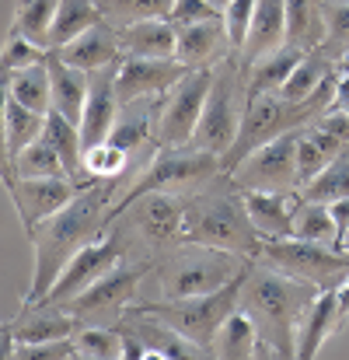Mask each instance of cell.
<instances>
[{"mask_svg": "<svg viewBox=\"0 0 349 360\" xmlns=\"http://www.w3.org/2000/svg\"><path fill=\"white\" fill-rule=\"evenodd\" d=\"M46 63H49V77H53V109L81 126L84 105H88V88H91L88 70L70 67V63L60 60L53 49H49V60H46Z\"/></svg>", "mask_w": 349, "mask_h": 360, "instance_id": "cell-26", "label": "cell"}, {"mask_svg": "<svg viewBox=\"0 0 349 360\" xmlns=\"http://www.w3.org/2000/svg\"><path fill=\"white\" fill-rule=\"evenodd\" d=\"M4 175H18V179H63L70 172H67L63 158L46 140H35L18 158L4 161Z\"/></svg>", "mask_w": 349, "mask_h": 360, "instance_id": "cell-36", "label": "cell"}, {"mask_svg": "<svg viewBox=\"0 0 349 360\" xmlns=\"http://www.w3.org/2000/svg\"><path fill=\"white\" fill-rule=\"evenodd\" d=\"M46 60H49V49H46V46L32 42V39L21 35V32H11L7 42H4L0 70H4V77H7V74H14V70H25V67H35V63H46Z\"/></svg>", "mask_w": 349, "mask_h": 360, "instance_id": "cell-43", "label": "cell"}, {"mask_svg": "<svg viewBox=\"0 0 349 360\" xmlns=\"http://www.w3.org/2000/svg\"><path fill=\"white\" fill-rule=\"evenodd\" d=\"M119 182H88L63 210H56L49 221H42L32 238V283L25 290L21 308H35L46 301L60 273L70 266V259L102 238L109 231V207L116 203Z\"/></svg>", "mask_w": 349, "mask_h": 360, "instance_id": "cell-1", "label": "cell"}, {"mask_svg": "<svg viewBox=\"0 0 349 360\" xmlns=\"http://www.w3.org/2000/svg\"><path fill=\"white\" fill-rule=\"evenodd\" d=\"M343 326L339 319V290H318V297L311 301L301 329H297V357L311 360L318 357V350L325 347V340Z\"/></svg>", "mask_w": 349, "mask_h": 360, "instance_id": "cell-25", "label": "cell"}, {"mask_svg": "<svg viewBox=\"0 0 349 360\" xmlns=\"http://www.w3.org/2000/svg\"><path fill=\"white\" fill-rule=\"evenodd\" d=\"M339 67L325 56V53H308L301 63H297V70L287 77V84L279 88L283 91V98H290V102H308V98H315L318 91H322V84L336 74Z\"/></svg>", "mask_w": 349, "mask_h": 360, "instance_id": "cell-35", "label": "cell"}, {"mask_svg": "<svg viewBox=\"0 0 349 360\" xmlns=\"http://www.w3.org/2000/svg\"><path fill=\"white\" fill-rule=\"evenodd\" d=\"M42 140L63 158L67 172H70L77 182H84V179H81V172H84V136H81V126H77L74 120H67L63 112L53 109V112L46 116Z\"/></svg>", "mask_w": 349, "mask_h": 360, "instance_id": "cell-32", "label": "cell"}, {"mask_svg": "<svg viewBox=\"0 0 349 360\" xmlns=\"http://www.w3.org/2000/svg\"><path fill=\"white\" fill-rule=\"evenodd\" d=\"M304 56H308L304 49H297V46L287 42V46H279L276 53L255 60V63L248 67V95H258V91H279V88L287 84V77L297 70V63H301Z\"/></svg>", "mask_w": 349, "mask_h": 360, "instance_id": "cell-31", "label": "cell"}, {"mask_svg": "<svg viewBox=\"0 0 349 360\" xmlns=\"http://www.w3.org/2000/svg\"><path fill=\"white\" fill-rule=\"evenodd\" d=\"M4 161L18 158L28 143L42 140V129H46V116L21 105L18 98L4 95Z\"/></svg>", "mask_w": 349, "mask_h": 360, "instance_id": "cell-28", "label": "cell"}, {"mask_svg": "<svg viewBox=\"0 0 349 360\" xmlns=\"http://www.w3.org/2000/svg\"><path fill=\"white\" fill-rule=\"evenodd\" d=\"M60 60H67L70 67L77 70H102V67H112L122 60V46H119V28L109 21H98L91 25L88 32H81L74 42H67L63 49H53Z\"/></svg>", "mask_w": 349, "mask_h": 360, "instance_id": "cell-21", "label": "cell"}, {"mask_svg": "<svg viewBox=\"0 0 349 360\" xmlns=\"http://www.w3.org/2000/svg\"><path fill=\"white\" fill-rule=\"evenodd\" d=\"M304 200H318V203H336V200H349V154L336 158L315 182H308L301 189Z\"/></svg>", "mask_w": 349, "mask_h": 360, "instance_id": "cell-42", "label": "cell"}, {"mask_svg": "<svg viewBox=\"0 0 349 360\" xmlns=\"http://www.w3.org/2000/svg\"><path fill=\"white\" fill-rule=\"evenodd\" d=\"M325 4V53L336 67H349V0H322Z\"/></svg>", "mask_w": 349, "mask_h": 360, "instance_id": "cell-39", "label": "cell"}, {"mask_svg": "<svg viewBox=\"0 0 349 360\" xmlns=\"http://www.w3.org/2000/svg\"><path fill=\"white\" fill-rule=\"evenodd\" d=\"M332 165V158L322 150V143L308 133V126L301 129V136H297V172H301V189L308 186V182H315L325 168Z\"/></svg>", "mask_w": 349, "mask_h": 360, "instance_id": "cell-44", "label": "cell"}, {"mask_svg": "<svg viewBox=\"0 0 349 360\" xmlns=\"http://www.w3.org/2000/svg\"><path fill=\"white\" fill-rule=\"evenodd\" d=\"M213 74H217V67H192L164 95L161 147H189L192 143L199 120H203V109H206V98H210V88H213Z\"/></svg>", "mask_w": 349, "mask_h": 360, "instance_id": "cell-12", "label": "cell"}, {"mask_svg": "<svg viewBox=\"0 0 349 360\" xmlns=\"http://www.w3.org/2000/svg\"><path fill=\"white\" fill-rule=\"evenodd\" d=\"M119 46H122V56L168 60L178 49V28L168 18H147V21L119 28Z\"/></svg>", "mask_w": 349, "mask_h": 360, "instance_id": "cell-24", "label": "cell"}, {"mask_svg": "<svg viewBox=\"0 0 349 360\" xmlns=\"http://www.w3.org/2000/svg\"><path fill=\"white\" fill-rule=\"evenodd\" d=\"M77 357L84 360H116L122 357V333L116 326H98V322H81L74 333Z\"/></svg>", "mask_w": 349, "mask_h": 360, "instance_id": "cell-38", "label": "cell"}, {"mask_svg": "<svg viewBox=\"0 0 349 360\" xmlns=\"http://www.w3.org/2000/svg\"><path fill=\"white\" fill-rule=\"evenodd\" d=\"M244 210L262 238H290L294 235V210L301 203V193H241Z\"/></svg>", "mask_w": 349, "mask_h": 360, "instance_id": "cell-23", "label": "cell"}, {"mask_svg": "<svg viewBox=\"0 0 349 360\" xmlns=\"http://www.w3.org/2000/svg\"><path fill=\"white\" fill-rule=\"evenodd\" d=\"M244 109H248V70L234 53V56L217 63L203 120H199V129H196L189 147H199V150H210V154L224 158L231 150V143L237 140V133H241Z\"/></svg>", "mask_w": 349, "mask_h": 360, "instance_id": "cell-7", "label": "cell"}, {"mask_svg": "<svg viewBox=\"0 0 349 360\" xmlns=\"http://www.w3.org/2000/svg\"><path fill=\"white\" fill-rule=\"evenodd\" d=\"M287 42L315 53L325 42V4L322 0H287Z\"/></svg>", "mask_w": 349, "mask_h": 360, "instance_id": "cell-29", "label": "cell"}, {"mask_svg": "<svg viewBox=\"0 0 349 360\" xmlns=\"http://www.w3.org/2000/svg\"><path fill=\"white\" fill-rule=\"evenodd\" d=\"M4 186H7V196L18 210V221L21 228L32 235L42 221H49L56 210H63L81 189L84 182H77L74 175H63V179H18V175H4Z\"/></svg>", "mask_w": 349, "mask_h": 360, "instance_id": "cell-14", "label": "cell"}, {"mask_svg": "<svg viewBox=\"0 0 349 360\" xmlns=\"http://www.w3.org/2000/svg\"><path fill=\"white\" fill-rule=\"evenodd\" d=\"M105 21L95 0H60L56 7V21L49 32V49H63L67 42H74L81 32H88L91 25Z\"/></svg>", "mask_w": 349, "mask_h": 360, "instance_id": "cell-34", "label": "cell"}, {"mask_svg": "<svg viewBox=\"0 0 349 360\" xmlns=\"http://www.w3.org/2000/svg\"><path fill=\"white\" fill-rule=\"evenodd\" d=\"M279 46H287V0H258L255 18H251V32H248L237 60L248 70L255 60L276 53Z\"/></svg>", "mask_w": 349, "mask_h": 360, "instance_id": "cell-22", "label": "cell"}, {"mask_svg": "<svg viewBox=\"0 0 349 360\" xmlns=\"http://www.w3.org/2000/svg\"><path fill=\"white\" fill-rule=\"evenodd\" d=\"M210 4H217V7H220V11H224V7H228V4H231V0H210Z\"/></svg>", "mask_w": 349, "mask_h": 360, "instance_id": "cell-51", "label": "cell"}, {"mask_svg": "<svg viewBox=\"0 0 349 360\" xmlns=\"http://www.w3.org/2000/svg\"><path fill=\"white\" fill-rule=\"evenodd\" d=\"M129 259V252H126V245L119 241L116 231H105L102 238H95L91 245H84L74 259H70V266L60 273V280L53 283V290L46 294V301L42 304H56V308H63L67 301H74L81 290H88L95 280H102L109 269H116Z\"/></svg>", "mask_w": 349, "mask_h": 360, "instance_id": "cell-13", "label": "cell"}, {"mask_svg": "<svg viewBox=\"0 0 349 360\" xmlns=\"http://www.w3.org/2000/svg\"><path fill=\"white\" fill-rule=\"evenodd\" d=\"M241 287H244V273L237 280H231L228 287L210 290V294H196V297H150V301H136V308L157 315L161 322L178 329L185 340H192V343H199L203 350L213 354V340H217L220 326L241 304Z\"/></svg>", "mask_w": 349, "mask_h": 360, "instance_id": "cell-8", "label": "cell"}, {"mask_svg": "<svg viewBox=\"0 0 349 360\" xmlns=\"http://www.w3.org/2000/svg\"><path fill=\"white\" fill-rule=\"evenodd\" d=\"M255 4H258V0H231V4L224 7V25H228V39H231L234 53L244 49V39H248L251 18H255Z\"/></svg>", "mask_w": 349, "mask_h": 360, "instance_id": "cell-45", "label": "cell"}, {"mask_svg": "<svg viewBox=\"0 0 349 360\" xmlns=\"http://www.w3.org/2000/svg\"><path fill=\"white\" fill-rule=\"evenodd\" d=\"M161 112H164V95L136 98L129 105H119L116 126L109 133V140L133 158V165L140 172L161 150Z\"/></svg>", "mask_w": 349, "mask_h": 360, "instance_id": "cell-15", "label": "cell"}, {"mask_svg": "<svg viewBox=\"0 0 349 360\" xmlns=\"http://www.w3.org/2000/svg\"><path fill=\"white\" fill-rule=\"evenodd\" d=\"M251 262L255 259L237 255V252L182 241L171 252L157 255L150 262V273L157 276L161 297H196V294H210V290L228 287L241 273H248Z\"/></svg>", "mask_w": 349, "mask_h": 360, "instance_id": "cell-3", "label": "cell"}, {"mask_svg": "<svg viewBox=\"0 0 349 360\" xmlns=\"http://www.w3.org/2000/svg\"><path fill=\"white\" fill-rule=\"evenodd\" d=\"M95 4L109 25L126 28V25H136L147 18H168L175 0H95Z\"/></svg>", "mask_w": 349, "mask_h": 360, "instance_id": "cell-41", "label": "cell"}, {"mask_svg": "<svg viewBox=\"0 0 349 360\" xmlns=\"http://www.w3.org/2000/svg\"><path fill=\"white\" fill-rule=\"evenodd\" d=\"M332 109H339V112H346L349 116V67H339V84H336Z\"/></svg>", "mask_w": 349, "mask_h": 360, "instance_id": "cell-49", "label": "cell"}, {"mask_svg": "<svg viewBox=\"0 0 349 360\" xmlns=\"http://www.w3.org/2000/svg\"><path fill=\"white\" fill-rule=\"evenodd\" d=\"M318 297V287L279 273L276 266L251 262L241 287V308L251 315L258 340L272 343L279 357H297V329Z\"/></svg>", "mask_w": 349, "mask_h": 360, "instance_id": "cell-2", "label": "cell"}, {"mask_svg": "<svg viewBox=\"0 0 349 360\" xmlns=\"http://www.w3.org/2000/svg\"><path fill=\"white\" fill-rule=\"evenodd\" d=\"M339 319H343V322L349 319V280L339 287Z\"/></svg>", "mask_w": 349, "mask_h": 360, "instance_id": "cell-50", "label": "cell"}, {"mask_svg": "<svg viewBox=\"0 0 349 360\" xmlns=\"http://www.w3.org/2000/svg\"><path fill=\"white\" fill-rule=\"evenodd\" d=\"M294 238L318 241V245H339V228H336L332 207L301 196V203H297V210H294ZM339 248H343V245H339Z\"/></svg>", "mask_w": 349, "mask_h": 360, "instance_id": "cell-37", "label": "cell"}, {"mask_svg": "<svg viewBox=\"0 0 349 360\" xmlns=\"http://www.w3.org/2000/svg\"><path fill=\"white\" fill-rule=\"evenodd\" d=\"M301 129H290V133L262 143L258 150H251L228 175V182L237 193H248V189H258V193H301V172H297V136H301Z\"/></svg>", "mask_w": 349, "mask_h": 360, "instance_id": "cell-10", "label": "cell"}, {"mask_svg": "<svg viewBox=\"0 0 349 360\" xmlns=\"http://www.w3.org/2000/svg\"><path fill=\"white\" fill-rule=\"evenodd\" d=\"M329 207H332V217H336V228H339V245L349 248V200H336Z\"/></svg>", "mask_w": 349, "mask_h": 360, "instance_id": "cell-48", "label": "cell"}, {"mask_svg": "<svg viewBox=\"0 0 349 360\" xmlns=\"http://www.w3.org/2000/svg\"><path fill=\"white\" fill-rule=\"evenodd\" d=\"M91 88H88V105H84V116H81V136H84V147H95L102 140H109L112 126L119 116V95H116V77H119V63L112 67H102V70H91Z\"/></svg>", "mask_w": 349, "mask_h": 360, "instance_id": "cell-19", "label": "cell"}, {"mask_svg": "<svg viewBox=\"0 0 349 360\" xmlns=\"http://www.w3.org/2000/svg\"><path fill=\"white\" fill-rule=\"evenodd\" d=\"M220 172V158L210 154V150H199V147H161L150 165L126 186V193L116 196V203L109 207V224L116 221L119 214L147 196V193H178V196H192L199 189H206Z\"/></svg>", "mask_w": 349, "mask_h": 360, "instance_id": "cell-6", "label": "cell"}, {"mask_svg": "<svg viewBox=\"0 0 349 360\" xmlns=\"http://www.w3.org/2000/svg\"><path fill=\"white\" fill-rule=\"evenodd\" d=\"M185 241L258 259L265 238L251 224V217L244 210V200H241V193L234 186L228 193H213L206 186V189L185 196Z\"/></svg>", "mask_w": 349, "mask_h": 360, "instance_id": "cell-4", "label": "cell"}, {"mask_svg": "<svg viewBox=\"0 0 349 360\" xmlns=\"http://www.w3.org/2000/svg\"><path fill=\"white\" fill-rule=\"evenodd\" d=\"M228 56H234V49H231V39H228L224 18H210V21L178 28L175 60H182L185 67H217Z\"/></svg>", "mask_w": 349, "mask_h": 360, "instance_id": "cell-20", "label": "cell"}, {"mask_svg": "<svg viewBox=\"0 0 349 360\" xmlns=\"http://www.w3.org/2000/svg\"><path fill=\"white\" fill-rule=\"evenodd\" d=\"M258 262L276 266L279 273L304 280L318 290H339L349 280V248L339 245H318L304 238H265Z\"/></svg>", "mask_w": 349, "mask_h": 360, "instance_id": "cell-9", "label": "cell"}, {"mask_svg": "<svg viewBox=\"0 0 349 360\" xmlns=\"http://www.w3.org/2000/svg\"><path fill=\"white\" fill-rule=\"evenodd\" d=\"M210 18H224V11L210 0H175L171 4V14L168 21L175 28H185V25H199V21H210Z\"/></svg>", "mask_w": 349, "mask_h": 360, "instance_id": "cell-47", "label": "cell"}, {"mask_svg": "<svg viewBox=\"0 0 349 360\" xmlns=\"http://www.w3.org/2000/svg\"><path fill=\"white\" fill-rule=\"evenodd\" d=\"M140 175V168L133 165V158L116 147L112 140H102V143H95V147H84V172H81V179H84V186L88 182H133Z\"/></svg>", "mask_w": 349, "mask_h": 360, "instance_id": "cell-27", "label": "cell"}, {"mask_svg": "<svg viewBox=\"0 0 349 360\" xmlns=\"http://www.w3.org/2000/svg\"><path fill=\"white\" fill-rule=\"evenodd\" d=\"M74 357H77L74 336L53 340V343H28V347H14L11 350V360H74Z\"/></svg>", "mask_w": 349, "mask_h": 360, "instance_id": "cell-46", "label": "cell"}, {"mask_svg": "<svg viewBox=\"0 0 349 360\" xmlns=\"http://www.w3.org/2000/svg\"><path fill=\"white\" fill-rule=\"evenodd\" d=\"M150 273L147 262H133L126 259L122 266L109 269L102 280H95L88 290H81L74 301H67L63 308L70 315H77L81 322H98V326H119V319L140 301L136 290L143 283V276Z\"/></svg>", "mask_w": 349, "mask_h": 360, "instance_id": "cell-11", "label": "cell"}, {"mask_svg": "<svg viewBox=\"0 0 349 360\" xmlns=\"http://www.w3.org/2000/svg\"><path fill=\"white\" fill-rule=\"evenodd\" d=\"M56 7H60V0H18L14 32H21L32 42L49 49V32H53V21H56Z\"/></svg>", "mask_w": 349, "mask_h": 360, "instance_id": "cell-40", "label": "cell"}, {"mask_svg": "<svg viewBox=\"0 0 349 360\" xmlns=\"http://www.w3.org/2000/svg\"><path fill=\"white\" fill-rule=\"evenodd\" d=\"M116 329L122 333H129V336H136L143 347H147V357H164V360H199V357H213L210 350H203L199 343H192V340H185L178 329H171L168 322H161L157 315H150V311H143V308H129L122 319H119Z\"/></svg>", "mask_w": 349, "mask_h": 360, "instance_id": "cell-17", "label": "cell"}, {"mask_svg": "<svg viewBox=\"0 0 349 360\" xmlns=\"http://www.w3.org/2000/svg\"><path fill=\"white\" fill-rule=\"evenodd\" d=\"M81 326L77 315H70L67 308L56 304H35V308H21L11 326L4 329V357H11L14 347H28V343H53V340H67L74 336Z\"/></svg>", "mask_w": 349, "mask_h": 360, "instance_id": "cell-18", "label": "cell"}, {"mask_svg": "<svg viewBox=\"0 0 349 360\" xmlns=\"http://www.w3.org/2000/svg\"><path fill=\"white\" fill-rule=\"evenodd\" d=\"M126 241V252L133 262H154L157 255L171 252L185 241V196L178 193H147L133 200L116 221L109 224Z\"/></svg>", "mask_w": 349, "mask_h": 360, "instance_id": "cell-5", "label": "cell"}, {"mask_svg": "<svg viewBox=\"0 0 349 360\" xmlns=\"http://www.w3.org/2000/svg\"><path fill=\"white\" fill-rule=\"evenodd\" d=\"M255 347H258V329L251 322V315L237 304L228 322L220 326L217 340H213V357L224 360H255Z\"/></svg>", "mask_w": 349, "mask_h": 360, "instance_id": "cell-33", "label": "cell"}, {"mask_svg": "<svg viewBox=\"0 0 349 360\" xmlns=\"http://www.w3.org/2000/svg\"><path fill=\"white\" fill-rule=\"evenodd\" d=\"M192 67H185L182 60L168 56V60H154V56H122L119 60V77H116V95L119 105H129L136 98H150V95H168Z\"/></svg>", "mask_w": 349, "mask_h": 360, "instance_id": "cell-16", "label": "cell"}, {"mask_svg": "<svg viewBox=\"0 0 349 360\" xmlns=\"http://www.w3.org/2000/svg\"><path fill=\"white\" fill-rule=\"evenodd\" d=\"M4 95L18 98L21 105L49 116L53 112V77H49V63H35L25 70H14L4 77Z\"/></svg>", "mask_w": 349, "mask_h": 360, "instance_id": "cell-30", "label": "cell"}]
</instances>
